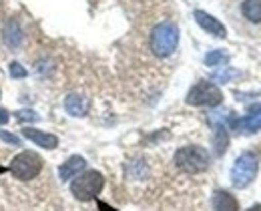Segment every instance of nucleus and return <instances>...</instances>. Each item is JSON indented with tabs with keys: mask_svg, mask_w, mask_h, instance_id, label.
<instances>
[{
	"mask_svg": "<svg viewBox=\"0 0 261 211\" xmlns=\"http://www.w3.org/2000/svg\"><path fill=\"white\" fill-rule=\"evenodd\" d=\"M175 165L181 171L189 173V175H197V173H201L209 167V153L203 147H197V145L181 147L175 153Z\"/></svg>",
	"mask_w": 261,
	"mask_h": 211,
	"instance_id": "obj_1",
	"label": "nucleus"
},
{
	"mask_svg": "<svg viewBox=\"0 0 261 211\" xmlns=\"http://www.w3.org/2000/svg\"><path fill=\"white\" fill-rule=\"evenodd\" d=\"M177 44H179V29H177V24L161 22V24H157L153 29V33H151V50H153V55L165 59V57L175 52Z\"/></svg>",
	"mask_w": 261,
	"mask_h": 211,
	"instance_id": "obj_2",
	"label": "nucleus"
},
{
	"mask_svg": "<svg viewBox=\"0 0 261 211\" xmlns=\"http://www.w3.org/2000/svg\"><path fill=\"white\" fill-rule=\"evenodd\" d=\"M105 187V177L95 169L85 171L81 175H76L70 183V191L79 201H91L95 199Z\"/></svg>",
	"mask_w": 261,
	"mask_h": 211,
	"instance_id": "obj_3",
	"label": "nucleus"
},
{
	"mask_svg": "<svg viewBox=\"0 0 261 211\" xmlns=\"http://www.w3.org/2000/svg\"><path fill=\"white\" fill-rule=\"evenodd\" d=\"M42 159L40 155H36L34 151H22L18 153L12 161H10V173L12 177L20 179V181H31L42 171Z\"/></svg>",
	"mask_w": 261,
	"mask_h": 211,
	"instance_id": "obj_4",
	"label": "nucleus"
},
{
	"mask_svg": "<svg viewBox=\"0 0 261 211\" xmlns=\"http://www.w3.org/2000/svg\"><path fill=\"white\" fill-rule=\"evenodd\" d=\"M185 101L193 107H217L223 101V93L219 91L217 85H213L209 81H199L197 85L189 89Z\"/></svg>",
	"mask_w": 261,
	"mask_h": 211,
	"instance_id": "obj_5",
	"label": "nucleus"
},
{
	"mask_svg": "<svg viewBox=\"0 0 261 211\" xmlns=\"http://www.w3.org/2000/svg\"><path fill=\"white\" fill-rule=\"evenodd\" d=\"M257 169H259V159L253 155V153H243L237 157L233 169H231V183L239 189L247 187L255 175H257Z\"/></svg>",
	"mask_w": 261,
	"mask_h": 211,
	"instance_id": "obj_6",
	"label": "nucleus"
},
{
	"mask_svg": "<svg viewBox=\"0 0 261 211\" xmlns=\"http://www.w3.org/2000/svg\"><path fill=\"white\" fill-rule=\"evenodd\" d=\"M195 20L197 24L203 29V31H207L209 35L217 36V38H225L227 36V31H225V27L217 20V18H213L211 14H207L205 10H195Z\"/></svg>",
	"mask_w": 261,
	"mask_h": 211,
	"instance_id": "obj_7",
	"label": "nucleus"
},
{
	"mask_svg": "<svg viewBox=\"0 0 261 211\" xmlns=\"http://www.w3.org/2000/svg\"><path fill=\"white\" fill-rule=\"evenodd\" d=\"M22 135H24L27 139L33 141L34 145L42 147V149H55V147L59 145V139H57V135H53V133H46V131H38V129H33V127H27V129L22 131Z\"/></svg>",
	"mask_w": 261,
	"mask_h": 211,
	"instance_id": "obj_8",
	"label": "nucleus"
},
{
	"mask_svg": "<svg viewBox=\"0 0 261 211\" xmlns=\"http://www.w3.org/2000/svg\"><path fill=\"white\" fill-rule=\"evenodd\" d=\"M83 169H85V159H83L81 155H74V157L66 159L65 163L61 165L59 175H61V179H63V181H68V179H72V177L79 175Z\"/></svg>",
	"mask_w": 261,
	"mask_h": 211,
	"instance_id": "obj_9",
	"label": "nucleus"
},
{
	"mask_svg": "<svg viewBox=\"0 0 261 211\" xmlns=\"http://www.w3.org/2000/svg\"><path fill=\"white\" fill-rule=\"evenodd\" d=\"M65 109L72 117H85L89 113V99H85L83 95H68L65 101Z\"/></svg>",
	"mask_w": 261,
	"mask_h": 211,
	"instance_id": "obj_10",
	"label": "nucleus"
},
{
	"mask_svg": "<svg viewBox=\"0 0 261 211\" xmlns=\"http://www.w3.org/2000/svg\"><path fill=\"white\" fill-rule=\"evenodd\" d=\"M213 209L215 211H239L237 199L229 191H215L213 193Z\"/></svg>",
	"mask_w": 261,
	"mask_h": 211,
	"instance_id": "obj_11",
	"label": "nucleus"
},
{
	"mask_svg": "<svg viewBox=\"0 0 261 211\" xmlns=\"http://www.w3.org/2000/svg\"><path fill=\"white\" fill-rule=\"evenodd\" d=\"M235 129H241V131H259L261 129V107L253 113V115H247L239 121H233L231 123Z\"/></svg>",
	"mask_w": 261,
	"mask_h": 211,
	"instance_id": "obj_12",
	"label": "nucleus"
},
{
	"mask_svg": "<svg viewBox=\"0 0 261 211\" xmlns=\"http://www.w3.org/2000/svg\"><path fill=\"white\" fill-rule=\"evenodd\" d=\"M241 14L253 22V24H261V0H243L241 4Z\"/></svg>",
	"mask_w": 261,
	"mask_h": 211,
	"instance_id": "obj_13",
	"label": "nucleus"
},
{
	"mask_svg": "<svg viewBox=\"0 0 261 211\" xmlns=\"http://www.w3.org/2000/svg\"><path fill=\"white\" fill-rule=\"evenodd\" d=\"M4 42H6L10 48H16V46L22 42V31H20V27H18L14 20H10V22L4 27Z\"/></svg>",
	"mask_w": 261,
	"mask_h": 211,
	"instance_id": "obj_14",
	"label": "nucleus"
},
{
	"mask_svg": "<svg viewBox=\"0 0 261 211\" xmlns=\"http://www.w3.org/2000/svg\"><path fill=\"white\" fill-rule=\"evenodd\" d=\"M227 145H229V135L227 131L219 125L217 129H215V139H213V147H215V153L217 155H223L225 151H227Z\"/></svg>",
	"mask_w": 261,
	"mask_h": 211,
	"instance_id": "obj_15",
	"label": "nucleus"
},
{
	"mask_svg": "<svg viewBox=\"0 0 261 211\" xmlns=\"http://www.w3.org/2000/svg\"><path fill=\"white\" fill-rule=\"evenodd\" d=\"M227 61H229V57L223 50H213V52H209V55L205 57V63H207L209 67H221V65H225Z\"/></svg>",
	"mask_w": 261,
	"mask_h": 211,
	"instance_id": "obj_16",
	"label": "nucleus"
},
{
	"mask_svg": "<svg viewBox=\"0 0 261 211\" xmlns=\"http://www.w3.org/2000/svg\"><path fill=\"white\" fill-rule=\"evenodd\" d=\"M8 70H10V76H12V78H24V76H27V69H24L20 63H10Z\"/></svg>",
	"mask_w": 261,
	"mask_h": 211,
	"instance_id": "obj_17",
	"label": "nucleus"
},
{
	"mask_svg": "<svg viewBox=\"0 0 261 211\" xmlns=\"http://www.w3.org/2000/svg\"><path fill=\"white\" fill-rule=\"evenodd\" d=\"M16 115H18L20 121H38V115H36L34 111H31V109H27V111H18Z\"/></svg>",
	"mask_w": 261,
	"mask_h": 211,
	"instance_id": "obj_18",
	"label": "nucleus"
},
{
	"mask_svg": "<svg viewBox=\"0 0 261 211\" xmlns=\"http://www.w3.org/2000/svg\"><path fill=\"white\" fill-rule=\"evenodd\" d=\"M0 139L6 141V143H10V145H20V139L16 137V135H10V133H6V131H0Z\"/></svg>",
	"mask_w": 261,
	"mask_h": 211,
	"instance_id": "obj_19",
	"label": "nucleus"
},
{
	"mask_svg": "<svg viewBox=\"0 0 261 211\" xmlns=\"http://www.w3.org/2000/svg\"><path fill=\"white\" fill-rule=\"evenodd\" d=\"M8 119H10L8 111H6V109H0V125H6V123H8Z\"/></svg>",
	"mask_w": 261,
	"mask_h": 211,
	"instance_id": "obj_20",
	"label": "nucleus"
},
{
	"mask_svg": "<svg viewBox=\"0 0 261 211\" xmlns=\"http://www.w3.org/2000/svg\"><path fill=\"white\" fill-rule=\"evenodd\" d=\"M249 211H261V205H255V207H251Z\"/></svg>",
	"mask_w": 261,
	"mask_h": 211,
	"instance_id": "obj_21",
	"label": "nucleus"
}]
</instances>
